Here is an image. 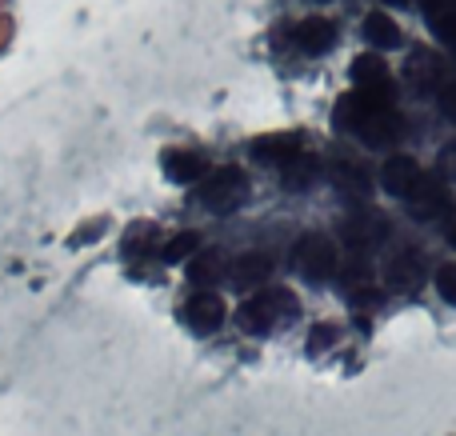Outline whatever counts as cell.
Here are the masks:
<instances>
[{"label":"cell","mask_w":456,"mask_h":436,"mask_svg":"<svg viewBox=\"0 0 456 436\" xmlns=\"http://www.w3.org/2000/svg\"><path fill=\"white\" fill-rule=\"evenodd\" d=\"M332 125L340 133H353L364 149H388L393 141L404 136V117L388 104V96H372V93H348L337 101Z\"/></svg>","instance_id":"1"},{"label":"cell","mask_w":456,"mask_h":436,"mask_svg":"<svg viewBox=\"0 0 456 436\" xmlns=\"http://www.w3.org/2000/svg\"><path fill=\"white\" fill-rule=\"evenodd\" d=\"M292 269H297L305 280H313V285L332 280L340 269L332 240L324 237V232H305V237L297 240V248H292Z\"/></svg>","instance_id":"2"},{"label":"cell","mask_w":456,"mask_h":436,"mask_svg":"<svg viewBox=\"0 0 456 436\" xmlns=\"http://www.w3.org/2000/svg\"><path fill=\"white\" fill-rule=\"evenodd\" d=\"M297 312H300L297 296H292L289 288H276V293L244 301L240 312H236V320H240V328H248V333H268L276 320H289V317H297Z\"/></svg>","instance_id":"3"},{"label":"cell","mask_w":456,"mask_h":436,"mask_svg":"<svg viewBox=\"0 0 456 436\" xmlns=\"http://www.w3.org/2000/svg\"><path fill=\"white\" fill-rule=\"evenodd\" d=\"M244 197H248V176H244L240 168H216V173L205 176V184H200V205L216 216L240 208Z\"/></svg>","instance_id":"4"},{"label":"cell","mask_w":456,"mask_h":436,"mask_svg":"<svg viewBox=\"0 0 456 436\" xmlns=\"http://www.w3.org/2000/svg\"><path fill=\"white\" fill-rule=\"evenodd\" d=\"M385 237H388V216L369 205H361L353 216L340 221V240H345L353 253H369V248L385 245Z\"/></svg>","instance_id":"5"},{"label":"cell","mask_w":456,"mask_h":436,"mask_svg":"<svg viewBox=\"0 0 456 436\" xmlns=\"http://www.w3.org/2000/svg\"><path fill=\"white\" fill-rule=\"evenodd\" d=\"M404 205H409V216L412 221H436V216H444V208H449V192H444V181L441 176H425L420 173V181L412 184V192L404 197Z\"/></svg>","instance_id":"6"},{"label":"cell","mask_w":456,"mask_h":436,"mask_svg":"<svg viewBox=\"0 0 456 436\" xmlns=\"http://www.w3.org/2000/svg\"><path fill=\"white\" fill-rule=\"evenodd\" d=\"M385 277L393 288L412 293V288H420V280H425V256H420L417 248H396V253L388 256Z\"/></svg>","instance_id":"7"},{"label":"cell","mask_w":456,"mask_h":436,"mask_svg":"<svg viewBox=\"0 0 456 436\" xmlns=\"http://www.w3.org/2000/svg\"><path fill=\"white\" fill-rule=\"evenodd\" d=\"M329 181L345 200H361L364 205V200L372 197V176L364 173L361 165H353V160H337V165L329 168Z\"/></svg>","instance_id":"8"},{"label":"cell","mask_w":456,"mask_h":436,"mask_svg":"<svg viewBox=\"0 0 456 436\" xmlns=\"http://www.w3.org/2000/svg\"><path fill=\"white\" fill-rule=\"evenodd\" d=\"M292 40H297L300 52H308V56H324L332 44H337V24L324 20V16H308V20H300V24H297Z\"/></svg>","instance_id":"9"},{"label":"cell","mask_w":456,"mask_h":436,"mask_svg":"<svg viewBox=\"0 0 456 436\" xmlns=\"http://www.w3.org/2000/svg\"><path fill=\"white\" fill-rule=\"evenodd\" d=\"M353 85L361 88V93L388 96L393 93V69H388L380 56H356L353 61Z\"/></svg>","instance_id":"10"},{"label":"cell","mask_w":456,"mask_h":436,"mask_svg":"<svg viewBox=\"0 0 456 436\" xmlns=\"http://www.w3.org/2000/svg\"><path fill=\"white\" fill-rule=\"evenodd\" d=\"M420 181V165L412 157H388L385 168H380V189L388 192V197H409L412 184Z\"/></svg>","instance_id":"11"},{"label":"cell","mask_w":456,"mask_h":436,"mask_svg":"<svg viewBox=\"0 0 456 436\" xmlns=\"http://www.w3.org/2000/svg\"><path fill=\"white\" fill-rule=\"evenodd\" d=\"M404 77H409L412 93H420V96L436 93L444 80V64H441V56H433V52H417L409 64H404Z\"/></svg>","instance_id":"12"},{"label":"cell","mask_w":456,"mask_h":436,"mask_svg":"<svg viewBox=\"0 0 456 436\" xmlns=\"http://www.w3.org/2000/svg\"><path fill=\"white\" fill-rule=\"evenodd\" d=\"M300 136L297 133H276V136H260L256 144H252V157L256 160H265V165H276V168H284L292 157H300Z\"/></svg>","instance_id":"13"},{"label":"cell","mask_w":456,"mask_h":436,"mask_svg":"<svg viewBox=\"0 0 456 436\" xmlns=\"http://www.w3.org/2000/svg\"><path fill=\"white\" fill-rule=\"evenodd\" d=\"M228 277H232V285L240 288V293L268 285V277H273V256H265V253H244L240 261H236V269H228Z\"/></svg>","instance_id":"14"},{"label":"cell","mask_w":456,"mask_h":436,"mask_svg":"<svg viewBox=\"0 0 456 436\" xmlns=\"http://www.w3.org/2000/svg\"><path fill=\"white\" fill-rule=\"evenodd\" d=\"M281 181L289 192H308L316 181H321V160L308 157V152H300V157H292L289 165L281 168Z\"/></svg>","instance_id":"15"},{"label":"cell","mask_w":456,"mask_h":436,"mask_svg":"<svg viewBox=\"0 0 456 436\" xmlns=\"http://www.w3.org/2000/svg\"><path fill=\"white\" fill-rule=\"evenodd\" d=\"M184 317H189V325L197 328V333H213V328H221V320H224V304H221V296L200 293L189 301Z\"/></svg>","instance_id":"16"},{"label":"cell","mask_w":456,"mask_h":436,"mask_svg":"<svg viewBox=\"0 0 456 436\" xmlns=\"http://www.w3.org/2000/svg\"><path fill=\"white\" fill-rule=\"evenodd\" d=\"M361 36L369 40V44H377V48H396L404 40L401 28H396V20H393V16H385V12H369V16H364Z\"/></svg>","instance_id":"17"},{"label":"cell","mask_w":456,"mask_h":436,"mask_svg":"<svg viewBox=\"0 0 456 436\" xmlns=\"http://www.w3.org/2000/svg\"><path fill=\"white\" fill-rule=\"evenodd\" d=\"M228 256L221 253V248H208V253H200L197 261L189 264V277L197 280V285H216V280H224L228 277Z\"/></svg>","instance_id":"18"},{"label":"cell","mask_w":456,"mask_h":436,"mask_svg":"<svg viewBox=\"0 0 456 436\" xmlns=\"http://www.w3.org/2000/svg\"><path fill=\"white\" fill-rule=\"evenodd\" d=\"M165 165L173 181H197V176H205V160L197 152H168Z\"/></svg>","instance_id":"19"},{"label":"cell","mask_w":456,"mask_h":436,"mask_svg":"<svg viewBox=\"0 0 456 436\" xmlns=\"http://www.w3.org/2000/svg\"><path fill=\"white\" fill-rule=\"evenodd\" d=\"M189 253H197V237H192V232H181L176 240H168L165 261H184Z\"/></svg>","instance_id":"20"},{"label":"cell","mask_w":456,"mask_h":436,"mask_svg":"<svg viewBox=\"0 0 456 436\" xmlns=\"http://www.w3.org/2000/svg\"><path fill=\"white\" fill-rule=\"evenodd\" d=\"M436 293H441L449 304H456V264H444V269H436Z\"/></svg>","instance_id":"21"},{"label":"cell","mask_w":456,"mask_h":436,"mask_svg":"<svg viewBox=\"0 0 456 436\" xmlns=\"http://www.w3.org/2000/svg\"><path fill=\"white\" fill-rule=\"evenodd\" d=\"M337 277L345 280V285H369V277H372V269L369 264H361V261H348V269H337Z\"/></svg>","instance_id":"22"},{"label":"cell","mask_w":456,"mask_h":436,"mask_svg":"<svg viewBox=\"0 0 456 436\" xmlns=\"http://www.w3.org/2000/svg\"><path fill=\"white\" fill-rule=\"evenodd\" d=\"M332 341H337V328H332V325H316L313 336H308V352H324Z\"/></svg>","instance_id":"23"},{"label":"cell","mask_w":456,"mask_h":436,"mask_svg":"<svg viewBox=\"0 0 456 436\" xmlns=\"http://www.w3.org/2000/svg\"><path fill=\"white\" fill-rule=\"evenodd\" d=\"M436 168H441V181H456V141L441 149V160H436Z\"/></svg>","instance_id":"24"},{"label":"cell","mask_w":456,"mask_h":436,"mask_svg":"<svg viewBox=\"0 0 456 436\" xmlns=\"http://www.w3.org/2000/svg\"><path fill=\"white\" fill-rule=\"evenodd\" d=\"M433 32H436V36H441V40H444V44H449V48H452V56H456V12H452V16H444V20H441V24H436V28H433Z\"/></svg>","instance_id":"25"},{"label":"cell","mask_w":456,"mask_h":436,"mask_svg":"<svg viewBox=\"0 0 456 436\" xmlns=\"http://www.w3.org/2000/svg\"><path fill=\"white\" fill-rule=\"evenodd\" d=\"M441 112L456 125V85H444L441 88Z\"/></svg>","instance_id":"26"},{"label":"cell","mask_w":456,"mask_h":436,"mask_svg":"<svg viewBox=\"0 0 456 436\" xmlns=\"http://www.w3.org/2000/svg\"><path fill=\"white\" fill-rule=\"evenodd\" d=\"M449 245L456 248V208H452V216H449Z\"/></svg>","instance_id":"27"},{"label":"cell","mask_w":456,"mask_h":436,"mask_svg":"<svg viewBox=\"0 0 456 436\" xmlns=\"http://www.w3.org/2000/svg\"><path fill=\"white\" fill-rule=\"evenodd\" d=\"M388 8H409V0H385Z\"/></svg>","instance_id":"28"},{"label":"cell","mask_w":456,"mask_h":436,"mask_svg":"<svg viewBox=\"0 0 456 436\" xmlns=\"http://www.w3.org/2000/svg\"><path fill=\"white\" fill-rule=\"evenodd\" d=\"M449 8H452V12H456V0H449Z\"/></svg>","instance_id":"29"}]
</instances>
